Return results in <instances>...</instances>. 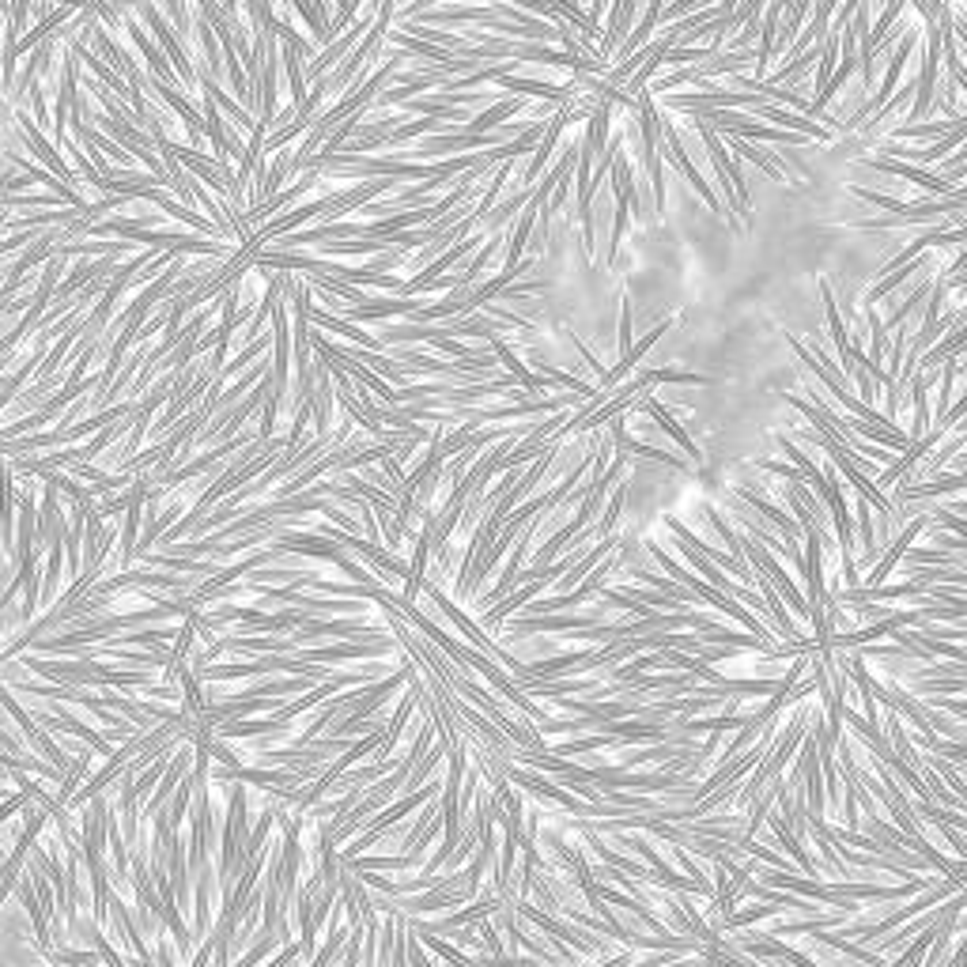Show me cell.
I'll list each match as a JSON object with an SVG mask.
<instances>
[{
    "label": "cell",
    "instance_id": "cell-14",
    "mask_svg": "<svg viewBox=\"0 0 967 967\" xmlns=\"http://www.w3.org/2000/svg\"><path fill=\"white\" fill-rule=\"evenodd\" d=\"M967 118H949V121H907V125H900L896 129V140H937V136H945L949 129H956V125H964Z\"/></svg>",
    "mask_w": 967,
    "mask_h": 967
},
{
    "label": "cell",
    "instance_id": "cell-4",
    "mask_svg": "<svg viewBox=\"0 0 967 967\" xmlns=\"http://www.w3.org/2000/svg\"><path fill=\"white\" fill-rule=\"evenodd\" d=\"M673 325H677V318H665V322H658L654 329H650V333H643V340L628 348V356H620L612 371L601 374V390H616V386H620V378H628V374L635 371V367H639V359H643L646 352H650V348H654V344H658V340H662L665 333L673 329Z\"/></svg>",
    "mask_w": 967,
    "mask_h": 967
},
{
    "label": "cell",
    "instance_id": "cell-21",
    "mask_svg": "<svg viewBox=\"0 0 967 967\" xmlns=\"http://www.w3.org/2000/svg\"><path fill=\"white\" fill-rule=\"evenodd\" d=\"M57 578H61V548L53 544L50 552V567H46V578H42V605L53 601V590H57Z\"/></svg>",
    "mask_w": 967,
    "mask_h": 967
},
{
    "label": "cell",
    "instance_id": "cell-23",
    "mask_svg": "<svg viewBox=\"0 0 967 967\" xmlns=\"http://www.w3.org/2000/svg\"><path fill=\"white\" fill-rule=\"evenodd\" d=\"M424 941L431 945V949L439 952L442 960H461V964H469L473 960V952H461V949H454V945H446L442 937H431V934H424Z\"/></svg>",
    "mask_w": 967,
    "mask_h": 967
},
{
    "label": "cell",
    "instance_id": "cell-10",
    "mask_svg": "<svg viewBox=\"0 0 967 967\" xmlns=\"http://www.w3.org/2000/svg\"><path fill=\"white\" fill-rule=\"evenodd\" d=\"M718 136H726V144H730L733 152L741 155L745 163H756L771 182H790L786 170L779 167V159H775L771 152H764V148H756V140H745V136H733V133H718Z\"/></svg>",
    "mask_w": 967,
    "mask_h": 967
},
{
    "label": "cell",
    "instance_id": "cell-19",
    "mask_svg": "<svg viewBox=\"0 0 967 967\" xmlns=\"http://www.w3.org/2000/svg\"><path fill=\"white\" fill-rule=\"evenodd\" d=\"M133 38H136V46H140V53L148 57V65H155V72H159V80H174V72H170V65L163 61V53L155 50L152 42H148V34L140 31V27H133Z\"/></svg>",
    "mask_w": 967,
    "mask_h": 967
},
{
    "label": "cell",
    "instance_id": "cell-17",
    "mask_svg": "<svg viewBox=\"0 0 967 967\" xmlns=\"http://www.w3.org/2000/svg\"><path fill=\"white\" fill-rule=\"evenodd\" d=\"M926 291H930V280H922V284H918V288L911 291V295H907L903 303H896V310L888 314V322H884V318H881L884 329H896V325H900V322H907V318H911V314H915V310H918V303L926 299Z\"/></svg>",
    "mask_w": 967,
    "mask_h": 967
},
{
    "label": "cell",
    "instance_id": "cell-12",
    "mask_svg": "<svg viewBox=\"0 0 967 967\" xmlns=\"http://www.w3.org/2000/svg\"><path fill=\"white\" fill-rule=\"evenodd\" d=\"M12 526H16V484L12 469H0V537L12 548Z\"/></svg>",
    "mask_w": 967,
    "mask_h": 967
},
{
    "label": "cell",
    "instance_id": "cell-18",
    "mask_svg": "<svg viewBox=\"0 0 967 967\" xmlns=\"http://www.w3.org/2000/svg\"><path fill=\"white\" fill-rule=\"evenodd\" d=\"M703 514H707V522H711V526L718 529V537L726 541V548H730V556H733V560H745V548H741V537H737V533H733V529H730V522H726V518H722V514H718V510H714L711 503L703 507ZM745 563H748V560H745Z\"/></svg>",
    "mask_w": 967,
    "mask_h": 967
},
{
    "label": "cell",
    "instance_id": "cell-20",
    "mask_svg": "<svg viewBox=\"0 0 967 967\" xmlns=\"http://www.w3.org/2000/svg\"><path fill=\"white\" fill-rule=\"evenodd\" d=\"M850 193L862 197L866 204H873V208H884V212H903V204H907L900 197H892V193H877V189H862V186H854Z\"/></svg>",
    "mask_w": 967,
    "mask_h": 967
},
{
    "label": "cell",
    "instance_id": "cell-13",
    "mask_svg": "<svg viewBox=\"0 0 967 967\" xmlns=\"http://www.w3.org/2000/svg\"><path fill=\"white\" fill-rule=\"evenodd\" d=\"M854 518H858V529H862V552H866V563H873L881 556V541H877V529H873V503L866 495L854 499Z\"/></svg>",
    "mask_w": 967,
    "mask_h": 967
},
{
    "label": "cell",
    "instance_id": "cell-2",
    "mask_svg": "<svg viewBox=\"0 0 967 967\" xmlns=\"http://www.w3.org/2000/svg\"><path fill=\"white\" fill-rule=\"evenodd\" d=\"M658 148H662L665 159H669V163H673V167H677L680 174H684V178H688V182L696 186V193L703 197V201H707V208H711V212H722V201H718V193H714V189L707 186V182H703V174H699V167L692 163V155L684 152V144H680L677 125L665 118V114L658 118Z\"/></svg>",
    "mask_w": 967,
    "mask_h": 967
},
{
    "label": "cell",
    "instance_id": "cell-9",
    "mask_svg": "<svg viewBox=\"0 0 967 967\" xmlns=\"http://www.w3.org/2000/svg\"><path fill=\"white\" fill-rule=\"evenodd\" d=\"M144 16H148V23H152V31H155V38H159V46L167 50V57H170V61H174V68L182 72V80H186V84H197V72H193V65H189L186 50L178 46V38L170 34V27H167V23H163V19H159V12H155L152 4L144 8Z\"/></svg>",
    "mask_w": 967,
    "mask_h": 967
},
{
    "label": "cell",
    "instance_id": "cell-7",
    "mask_svg": "<svg viewBox=\"0 0 967 967\" xmlns=\"http://www.w3.org/2000/svg\"><path fill=\"white\" fill-rule=\"evenodd\" d=\"M820 295H824V318H828V329H832V344H835V356H839V371L850 378V337H847V325H843V318H839V303H835L832 295V284L828 280H820Z\"/></svg>",
    "mask_w": 967,
    "mask_h": 967
},
{
    "label": "cell",
    "instance_id": "cell-8",
    "mask_svg": "<svg viewBox=\"0 0 967 967\" xmlns=\"http://www.w3.org/2000/svg\"><path fill=\"white\" fill-rule=\"evenodd\" d=\"M526 110V99L522 95H510V99H499V102H492L488 110H480L476 118H469L461 129L465 133H492V129H499L503 121H510L514 114H522Z\"/></svg>",
    "mask_w": 967,
    "mask_h": 967
},
{
    "label": "cell",
    "instance_id": "cell-6",
    "mask_svg": "<svg viewBox=\"0 0 967 967\" xmlns=\"http://www.w3.org/2000/svg\"><path fill=\"white\" fill-rule=\"evenodd\" d=\"M737 499H741L745 507L756 510V514H764L767 522L779 529L786 541H798V537H801V526H798V522H794V518H790V514H786V510H782L779 503H771L767 495L752 492V488H737Z\"/></svg>",
    "mask_w": 967,
    "mask_h": 967
},
{
    "label": "cell",
    "instance_id": "cell-15",
    "mask_svg": "<svg viewBox=\"0 0 967 967\" xmlns=\"http://www.w3.org/2000/svg\"><path fill=\"white\" fill-rule=\"evenodd\" d=\"M628 495H631V484H616V495H612L609 510H605L601 526L594 529L597 537H612V533H616V522H620V514H624V507H628Z\"/></svg>",
    "mask_w": 967,
    "mask_h": 967
},
{
    "label": "cell",
    "instance_id": "cell-24",
    "mask_svg": "<svg viewBox=\"0 0 967 967\" xmlns=\"http://www.w3.org/2000/svg\"><path fill=\"white\" fill-rule=\"evenodd\" d=\"M299 956H303V945H299V937H291V941H284V952L272 956V967L291 964V960H299Z\"/></svg>",
    "mask_w": 967,
    "mask_h": 967
},
{
    "label": "cell",
    "instance_id": "cell-22",
    "mask_svg": "<svg viewBox=\"0 0 967 967\" xmlns=\"http://www.w3.org/2000/svg\"><path fill=\"white\" fill-rule=\"evenodd\" d=\"M635 344V333H631V299L628 295H620V356H628V348Z\"/></svg>",
    "mask_w": 967,
    "mask_h": 967
},
{
    "label": "cell",
    "instance_id": "cell-5",
    "mask_svg": "<svg viewBox=\"0 0 967 967\" xmlns=\"http://www.w3.org/2000/svg\"><path fill=\"white\" fill-rule=\"evenodd\" d=\"M635 405L643 408L646 416H654V420H658V427H662V431H665V435H669V439L677 442V446H680V450H684V454H688V458L696 461V465H703V454H699V446H696V442H692V435H688V431H684V427H680L677 420H673V412H665V405H662V401H658V397H650V393L643 390V393H639V401H635Z\"/></svg>",
    "mask_w": 967,
    "mask_h": 967
},
{
    "label": "cell",
    "instance_id": "cell-1",
    "mask_svg": "<svg viewBox=\"0 0 967 967\" xmlns=\"http://www.w3.org/2000/svg\"><path fill=\"white\" fill-rule=\"evenodd\" d=\"M420 594L431 597V601L439 605L442 616H446V620H450V624H454V628H458L461 635H465V639H469V643H473L476 650H480V654H488V658H492V662H499V665H510V669H518V658H510L503 646H495L492 635H484V628H480L476 620H469V616L461 612V605H454V601L442 594L435 582H427V578H424V590H420Z\"/></svg>",
    "mask_w": 967,
    "mask_h": 967
},
{
    "label": "cell",
    "instance_id": "cell-16",
    "mask_svg": "<svg viewBox=\"0 0 967 967\" xmlns=\"http://www.w3.org/2000/svg\"><path fill=\"white\" fill-rule=\"evenodd\" d=\"M646 386L654 382H669V386H711V378L703 374H688V371H669V367H658V371H643Z\"/></svg>",
    "mask_w": 967,
    "mask_h": 967
},
{
    "label": "cell",
    "instance_id": "cell-3",
    "mask_svg": "<svg viewBox=\"0 0 967 967\" xmlns=\"http://www.w3.org/2000/svg\"><path fill=\"white\" fill-rule=\"evenodd\" d=\"M862 167L877 170V174H892V178H903V182H915V186H922L926 193H934V197H949V193H956V189H964V186H952V182H945L941 174H930V170H922L918 163H907V159H892V155H873V159H862Z\"/></svg>",
    "mask_w": 967,
    "mask_h": 967
},
{
    "label": "cell",
    "instance_id": "cell-25",
    "mask_svg": "<svg viewBox=\"0 0 967 967\" xmlns=\"http://www.w3.org/2000/svg\"><path fill=\"white\" fill-rule=\"evenodd\" d=\"M605 4H609V0H590V12H586V16H590V19H594V23H597V16L605 12Z\"/></svg>",
    "mask_w": 967,
    "mask_h": 967
},
{
    "label": "cell",
    "instance_id": "cell-11",
    "mask_svg": "<svg viewBox=\"0 0 967 967\" xmlns=\"http://www.w3.org/2000/svg\"><path fill=\"white\" fill-rule=\"evenodd\" d=\"M764 820H767V824H771V832L779 835L782 850H786V854H790V858H794V862H798V866L805 869L809 877H816V862H813V854H809V850L801 847V839H798V835H794V832H790V828H786V820H782V813H775V805L767 809Z\"/></svg>",
    "mask_w": 967,
    "mask_h": 967
}]
</instances>
